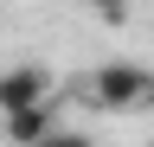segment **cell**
<instances>
[{"instance_id": "4", "label": "cell", "mask_w": 154, "mask_h": 147, "mask_svg": "<svg viewBox=\"0 0 154 147\" xmlns=\"http://www.w3.org/2000/svg\"><path fill=\"white\" fill-rule=\"evenodd\" d=\"M84 7H90L103 26H122V19H128V0H84Z\"/></svg>"}, {"instance_id": "3", "label": "cell", "mask_w": 154, "mask_h": 147, "mask_svg": "<svg viewBox=\"0 0 154 147\" xmlns=\"http://www.w3.org/2000/svg\"><path fill=\"white\" fill-rule=\"evenodd\" d=\"M0 128H7V141H13V147H38L58 122H51V102H45V109H19V115H7Z\"/></svg>"}, {"instance_id": "2", "label": "cell", "mask_w": 154, "mask_h": 147, "mask_svg": "<svg viewBox=\"0 0 154 147\" xmlns=\"http://www.w3.org/2000/svg\"><path fill=\"white\" fill-rule=\"evenodd\" d=\"M45 102H51V70H45V64H13V70H0V115L45 109Z\"/></svg>"}, {"instance_id": "5", "label": "cell", "mask_w": 154, "mask_h": 147, "mask_svg": "<svg viewBox=\"0 0 154 147\" xmlns=\"http://www.w3.org/2000/svg\"><path fill=\"white\" fill-rule=\"evenodd\" d=\"M38 147H90V141H84V134H71V128H51Z\"/></svg>"}, {"instance_id": "1", "label": "cell", "mask_w": 154, "mask_h": 147, "mask_svg": "<svg viewBox=\"0 0 154 147\" xmlns=\"http://www.w3.org/2000/svg\"><path fill=\"white\" fill-rule=\"evenodd\" d=\"M90 96L103 102V109H141L154 96V70L135 64V58H109V64L90 70Z\"/></svg>"}]
</instances>
